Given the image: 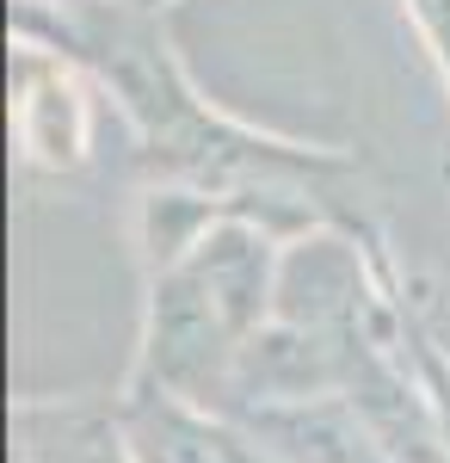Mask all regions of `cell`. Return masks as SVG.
<instances>
[{"instance_id": "6", "label": "cell", "mask_w": 450, "mask_h": 463, "mask_svg": "<svg viewBox=\"0 0 450 463\" xmlns=\"http://www.w3.org/2000/svg\"><path fill=\"white\" fill-rule=\"evenodd\" d=\"M148 458L155 463H247V451L222 427H204L179 408H161L148 420Z\"/></svg>"}, {"instance_id": "3", "label": "cell", "mask_w": 450, "mask_h": 463, "mask_svg": "<svg viewBox=\"0 0 450 463\" xmlns=\"http://www.w3.org/2000/svg\"><path fill=\"white\" fill-rule=\"evenodd\" d=\"M247 427L290 463H395L370 420L346 395H296V402H253Z\"/></svg>"}, {"instance_id": "4", "label": "cell", "mask_w": 450, "mask_h": 463, "mask_svg": "<svg viewBox=\"0 0 450 463\" xmlns=\"http://www.w3.org/2000/svg\"><path fill=\"white\" fill-rule=\"evenodd\" d=\"M87 99L74 87V74L50 56H37L32 43L19 50V143L37 167H56V174H74L87 161Z\"/></svg>"}, {"instance_id": "7", "label": "cell", "mask_w": 450, "mask_h": 463, "mask_svg": "<svg viewBox=\"0 0 450 463\" xmlns=\"http://www.w3.org/2000/svg\"><path fill=\"white\" fill-rule=\"evenodd\" d=\"M408 13H414L419 37L432 43V56L445 69V87H450V0H408Z\"/></svg>"}, {"instance_id": "10", "label": "cell", "mask_w": 450, "mask_h": 463, "mask_svg": "<svg viewBox=\"0 0 450 463\" xmlns=\"http://www.w3.org/2000/svg\"><path fill=\"white\" fill-rule=\"evenodd\" d=\"M247 463H259V458H247Z\"/></svg>"}, {"instance_id": "9", "label": "cell", "mask_w": 450, "mask_h": 463, "mask_svg": "<svg viewBox=\"0 0 450 463\" xmlns=\"http://www.w3.org/2000/svg\"><path fill=\"white\" fill-rule=\"evenodd\" d=\"M136 6H161V0H136Z\"/></svg>"}, {"instance_id": "1", "label": "cell", "mask_w": 450, "mask_h": 463, "mask_svg": "<svg viewBox=\"0 0 450 463\" xmlns=\"http://www.w3.org/2000/svg\"><path fill=\"white\" fill-rule=\"evenodd\" d=\"M247 346V327L229 316V303L179 260L173 272H155L148 297V340L142 364L167 390H204L222 371H235V353Z\"/></svg>"}, {"instance_id": "5", "label": "cell", "mask_w": 450, "mask_h": 463, "mask_svg": "<svg viewBox=\"0 0 450 463\" xmlns=\"http://www.w3.org/2000/svg\"><path fill=\"white\" fill-rule=\"evenodd\" d=\"M222 216L229 211L216 204V192H148V204H142V248H148V266H155V272H173Z\"/></svg>"}, {"instance_id": "2", "label": "cell", "mask_w": 450, "mask_h": 463, "mask_svg": "<svg viewBox=\"0 0 450 463\" xmlns=\"http://www.w3.org/2000/svg\"><path fill=\"white\" fill-rule=\"evenodd\" d=\"M364 290H370V272L352 253V241H340V235H303L277 260L272 316L296 321V327H314V334H346L358 303H364Z\"/></svg>"}, {"instance_id": "8", "label": "cell", "mask_w": 450, "mask_h": 463, "mask_svg": "<svg viewBox=\"0 0 450 463\" xmlns=\"http://www.w3.org/2000/svg\"><path fill=\"white\" fill-rule=\"evenodd\" d=\"M419 377H426V395H432V414H438V432H445V451H450V358L432 340L419 346Z\"/></svg>"}]
</instances>
